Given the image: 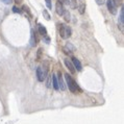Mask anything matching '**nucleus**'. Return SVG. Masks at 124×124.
Listing matches in <instances>:
<instances>
[{
	"label": "nucleus",
	"mask_w": 124,
	"mask_h": 124,
	"mask_svg": "<svg viewBox=\"0 0 124 124\" xmlns=\"http://www.w3.org/2000/svg\"><path fill=\"white\" fill-rule=\"evenodd\" d=\"M65 79H66V82H67V86H68V88H69V90L72 92L73 94H77V91L80 92L79 87L77 86V84L75 82V80L73 79L69 74H65Z\"/></svg>",
	"instance_id": "obj_1"
},
{
	"label": "nucleus",
	"mask_w": 124,
	"mask_h": 124,
	"mask_svg": "<svg viewBox=\"0 0 124 124\" xmlns=\"http://www.w3.org/2000/svg\"><path fill=\"white\" fill-rule=\"evenodd\" d=\"M58 26H60V38L68 39V38L71 36L72 30H71V28H70L69 26L65 25L64 23H60L58 24Z\"/></svg>",
	"instance_id": "obj_2"
},
{
	"label": "nucleus",
	"mask_w": 124,
	"mask_h": 124,
	"mask_svg": "<svg viewBox=\"0 0 124 124\" xmlns=\"http://www.w3.org/2000/svg\"><path fill=\"white\" fill-rule=\"evenodd\" d=\"M36 78L39 81H44L46 79V76L48 75V71H46L43 67H38L36 68Z\"/></svg>",
	"instance_id": "obj_3"
},
{
	"label": "nucleus",
	"mask_w": 124,
	"mask_h": 124,
	"mask_svg": "<svg viewBox=\"0 0 124 124\" xmlns=\"http://www.w3.org/2000/svg\"><path fill=\"white\" fill-rule=\"evenodd\" d=\"M106 5H108V9L111 14H113V15L117 14V6L115 5L113 0H106Z\"/></svg>",
	"instance_id": "obj_4"
},
{
	"label": "nucleus",
	"mask_w": 124,
	"mask_h": 124,
	"mask_svg": "<svg viewBox=\"0 0 124 124\" xmlns=\"http://www.w3.org/2000/svg\"><path fill=\"white\" fill-rule=\"evenodd\" d=\"M57 82H58V88H60L62 91H65L66 90V84L64 82V79H63V75H62V72H58L57 73Z\"/></svg>",
	"instance_id": "obj_5"
},
{
	"label": "nucleus",
	"mask_w": 124,
	"mask_h": 124,
	"mask_svg": "<svg viewBox=\"0 0 124 124\" xmlns=\"http://www.w3.org/2000/svg\"><path fill=\"white\" fill-rule=\"evenodd\" d=\"M55 11H56V14L58 16H63L65 13V7H64V4L60 3V1L56 2V4H55Z\"/></svg>",
	"instance_id": "obj_6"
},
{
	"label": "nucleus",
	"mask_w": 124,
	"mask_h": 124,
	"mask_svg": "<svg viewBox=\"0 0 124 124\" xmlns=\"http://www.w3.org/2000/svg\"><path fill=\"white\" fill-rule=\"evenodd\" d=\"M64 63H65V65H66V67L68 68V70L70 71V73H72V74H74L75 73V68H74V66H73V64H72V62L69 60V58H65L64 60Z\"/></svg>",
	"instance_id": "obj_7"
},
{
	"label": "nucleus",
	"mask_w": 124,
	"mask_h": 124,
	"mask_svg": "<svg viewBox=\"0 0 124 124\" xmlns=\"http://www.w3.org/2000/svg\"><path fill=\"white\" fill-rule=\"evenodd\" d=\"M73 66H74L75 70H77V71H81L82 70V66H81V63L79 62V60H77L76 57H72L71 60Z\"/></svg>",
	"instance_id": "obj_8"
},
{
	"label": "nucleus",
	"mask_w": 124,
	"mask_h": 124,
	"mask_svg": "<svg viewBox=\"0 0 124 124\" xmlns=\"http://www.w3.org/2000/svg\"><path fill=\"white\" fill-rule=\"evenodd\" d=\"M119 24H120L121 30H123V25H124V9L123 7L120 11V18H119Z\"/></svg>",
	"instance_id": "obj_9"
},
{
	"label": "nucleus",
	"mask_w": 124,
	"mask_h": 124,
	"mask_svg": "<svg viewBox=\"0 0 124 124\" xmlns=\"http://www.w3.org/2000/svg\"><path fill=\"white\" fill-rule=\"evenodd\" d=\"M52 87L54 90L58 91L60 88H58V82H57V78H56V75L55 74H52Z\"/></svg>",
	"instance_id": "obj_10"
},
{
	"label": "nucleus",
	"mask_w": 124,
	"mask_h": 124,
	"mask_svg": "<svg viewBox=\"0 0 124 124\" xmlns=\"http://www.w3.org/2000/svg\"><path fill=\"white\" fill-rule=\"evenodd\" d=\"M39 33H40L41 36H47V29H46V27L45 26H43L42 24L39 25Z\"/></svg>",
	"instance_id": "obj_11"
},
{
	"label": "nucleus",
	"mask_w": 124,
	"mask_h": 124,
	"mask_svg": "<svg viewBox=\"0 0 124 124\" xmlns=\"http://www.w3.org/2000/svg\"><path fill=\"white\" fill-rule=\"evenodd\" d=\"M30 45L31 46H36V39H35V31L31 30V39H30Z\"/></svg>",
	"instance_id": "obj_12"
},
{
	"label": "nucleus",
	"mask_w": 124,
	"mask_h": 124,
	"mask_svg": "<svg viewBox=\"0 0 124 124\" xmlns=\"http://www.w3.org/2000/svg\"><path fill=\"white\" fill-rule=\"evenodd\" d=\"M47 87L51 88L52 87V75H47Z\"/></svg>",
	"instance_id": "obj_13"
},
{
	"label": "nucleus",
	"mask_w": 124,
	"mask_h": 124,
	"mask_svg": "<svg viewBox=\"0 0 124 124\" xmlns=\"http://www.w3.org/2000/svg\"><path fill=\"white\" fill-rule=\"evenodd\" d=\"M63 16L65 17V20L67 21V22H69L70 20H71V15H70L69 12H66L65 11V13H64V15H63Z\"/></svg>",
	"instance_id": "obj_14"
},
{
	"label": "nucleus",
	"mask_w": 124,
	"mask_h": 124,
	"mask_svg": "<svg viewBox=\"0 0 124 124\" xmlns=\"http://www.w3.org/2000/svg\"><path fill=\"white\" fill-rule=\"evenodd\" d=\"M43 16H44V18H45L47 21H49L50 19H51V17H50L49 13H48V12L46 11V9H44V11H43Z\"/></svg>",
	"instance_id": "obj_15"
},
{
	"label": "nucleus",
	"mask_w": 124,
	"mask_h": 124,
	"mask_svg": "<svg viewBox=\"0 0 124 124\" xmlns=\"http://www.w3.org/2000/svg\"><path fill=\"white\" fill-rule=\"evenodd\" d=\"M65 47H66V48H67V49H69L70 51H72V52H73V51H74V50H75V47H74V46H73V45H72V44H71V43H67V45H66V46H65Z\"/></svg>",
	"instance_id": "obj_16"
},
{
	"label": "nucleus",
	"mask_w": 124,
	"mask_h": 124,
	"mask_svg": "<svg viewBox=\"0 0 124 124\" xmlns=\"http://www.w3.org/2000/svg\"><path fill=\"white\" fill-rule=\"evenodd\" d=\"M70 5H71L72 8H76L77 7V1L76 0H70Z\"/></svg>",
	"instance_id": "obj_17"
},
{
	"label": "nucleus",
	"mask_w": 124,
	"mask_h": 124,
	"mask_svg": "<svg viewBox=\"0 0 124 124\" xmlns=\"http://www.w3.org/2000/svg\"><path fill=\"white\" fill-rule=\"evenodd\" d=\"M22 9H23L25 13H27L29 15V17H31V13H30V11H29V7L27 5H23V7H22Z\"/></svg>",
	"instance_id": "obj_18"
},
{
	"label": "nucleus",
	"mask_w": 124,
	"mask_h": 124,
	"mask_svg": "<svg viewBox=\"0 0 124 124\" xmlns=\"http://www.w3.org/2000/svg\"><path fill=\"white\" fill-rule=\"evenodd\" d=\"M41 56H42V48H39L38 49V54H36V60H41Z\"/></svg>",
	"instance_id": "obj_19"
},
{
	"label": "nucleus",
	"mask_w": 124,
	"mask_h": 124,
	"mask_svg": "<svg viewBox=\"0 0 124 124\" xmlns=\"http://www.w3.org/2000/svg\"><path fill=\"white\" fill-rule=\"evenodd\" d=\"M78 9H79V13L82 15V14L84 13V9H86V5H84V4H80V5L78 6Z\"/></svg>",
	"instance_id": "obj_20"
},
{
	"label": "nucleus",
	"mask_w": 124,
	"mask_h": 124,
	"mask_svg": "<svg viewBox=\"0 0 124 124\" xmlns=\"http://www.w3.org/2000/svg\"><path fill=\"white\" fill-rule=\"evenodd\" d=\"M114 3H115L116 6H119V5H122L123 3V0H113Z\"/></svg>",
	"instance_id": "obj_21"
},
{
	"label": "nucleus",
	"mask_w": 124,
	"mask_h": 124,
	"mask_svg": "<svg viewBox=\"0 0 124 124\" xmlns=\"http://www.w3.org/2000/svg\"><path fill=\"white\" fill-rule=\"evenodd\" d=\"M57 1H60L63 4H66V5H69V3H70V0H57Z\"/></svg>",
	"instance_id": "obj_22"
},
{
	"label": "nucleus",
	"mask_w": 124,
	"mask_h": 124,
	"mask_svg": "<svg viewBox=\"0 0 124 124\" xmlns=\"http://www.w3.org/2000/svg\"><path fill=\"white\" fill-rule=\"evenodd\" d=\"M13 12H14V13H19V14H20L22 11H21L20 8H18L17 6H14V7H13Z\"/></svg>",
	"instance_id": "obj_23"
},
{
	"label": "nucleus",
	"mask_w": 124,
	"mask_h": 124,
	"mask_svg": "<svg viewBox=\"0 0 124 124\" xmlns=\"http://www.w3.org/2000/svg\"><path fill=\"white\" fill-rule=\"evenodd\" d=\"M46 1V5H47V7L48 8H51V7H52V5H51V0H45Z\"/></svg>",
	"instance_id": "obj_24"
},
{
	"label": "nucleus",
	"mask_w": 124,
	"mask_h": 124,
	"mask_svg": "<svg viewBox=\"0 0 124 124\" xmlns=\"http://www.w3.org/2000/svg\"><path fill=\"white\" fill-rule=\"evenodd\" d=\"M63 50H64V53H66V54H71V53H72V51H70L69 49H67L66 47L63 48Z\"/></svg>",
	"instance_id": "obj_25"
},
{
	"label": "nucleus",
	"mask_w": 124,
	"mask_h": 124,
	"mask_svg": "<svg viewBox=\"0 0 124 124\" xmlns=\"http://www.w3.org/2000/svg\"><path fill=\"white\" fill-rule=\"evenodd\" d=\"M2 2H3L4 4H11L12 2H13V0H1Z\"/></svg>",
	"instance_id": "obj_26"
},
{
	"label": "nucleus",
	"mask_w": 124,
	"mask_h": 124,
	"mask_svg": "<svg viewBox=\"0 0 124 124\" xmlns=\"http://www.w3.org/2000/svg\"><path fill=\"white\" fill-rule=\"evenodd\" d=\"M44 40H45V42L47 43V44H49V43H50V39L48 38L47 36H44Z\"/></svg>",
	"instance_id": "obj_27"
},
{
	"label": "nucleus",
	"mask_w": 124,
	"mask_h": 124,
	"mask_svg": "<svg viewBox=\"0 0 124 124\" xmlns=\"http://www.w3.org/2000/svg\"><path fill=\"white\" fill-rule=\"evenodd\" d=\"M35 39H36V44H38L39 43V36H38V33H35Z\"/></svg>",
	"instance_id": "obj_28"
},
{
	"label": "nucleus",
	"mask_w": 124,
	"mask_h": 124,
	"mask_svg": "<svg viewBox=\"0 0 124 124\" xmlns=\"http://www.w3.org/2000/svg\"><path fill=\"white\" fill-rule=\"evenodd\" d=\"M96 2H97V4L101 5V4H103V3H104V0H96Z\"/></svg>",
	"instance_id": "obj_29"
},
{
	"label": "nucleus",
	"mask_w": 124,
	"mask_h": 124,
	"mask_svg": "<svg viewBox=\"0 0 124 124\" xmlns=\"http://www.w3.org/2000/svg\"><path fill=\"white\" fill-rule=\"evenodd\" d=\"M14 1L16 4H21L22 2H23V0H14Z\"/></svg>",
	"instance_id": "obj_30"
}]
</instances>
